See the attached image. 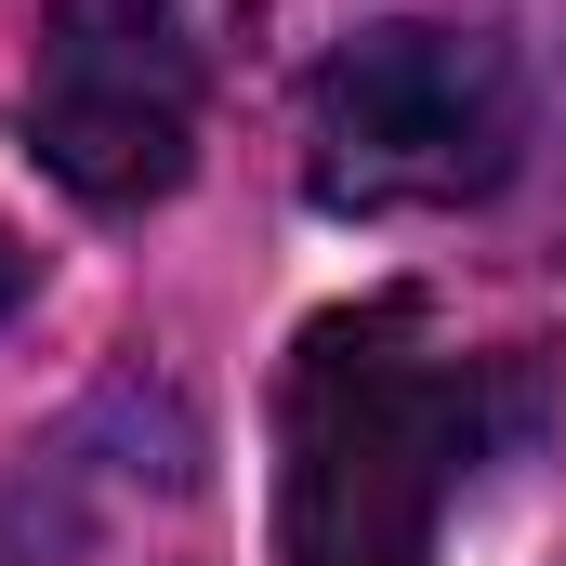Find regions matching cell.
Listing matches in <instances>:
<instances>
[{"instance_id": "cell-1", "label": "cell", "mask_w": 566, "mask_h": 566, "mask_svg": "<svg viewBox=\"0 0 566 566\" xmlns=\"http://www.w3.org/2000/svg\"><path fill=\"white\" fill-rule=\"evenodd\" d=\"M488 422V369L434 356L409 303L316 316L277 409V566H434Z\"/></svg>"}, {"instance_id": "cell-2", "label": "cell", "mask_w": 566, "mask_h": 566, "mask_svg": "<svg viewBox=\"0 0 566 566\" xmlns=\"http://www.w3.org/2000/svg\"><path fill=\"white\" fill-rule=\"evenodd\" d=\"M527 145V93H514V53L474 40V27H356L329 66H316V106H303V185L329 211H474L501 198Z\"/></svg>"}, {"instance_id": "cell-3", "label": "cell", "mask_w": 566, "mask_h": 566, "mask_svg": "<svg viewBox=\"0 0 566 566\" xmlns=\"http://www.w3.org/2000/svg\"><path fill=\"white\" fill-rule=\"evenodd\" d=\"M27 145L93 211H145L185 185L198 80H185V40L158 27V0H53L40 80H27Z\"/></svg>"}, {"instance_id": "cell-4", "label": "cell", "mask_w": 566, "mask_h": 566, "mask_svg": "<svg viewBox=\"0 0 566 566\" xmlns=\"http://www.w3.org/2000/svg\"><path fill=\"white\" fill-rule=\"evenodd\" d=\"M27 290H40V251H27V238L0 224V329H13V303H27Z\"/></svg>"}]
</instances>
